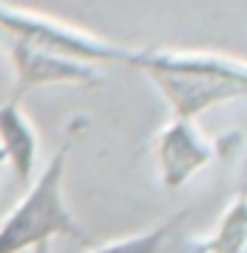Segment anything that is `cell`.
I'll list each match as a JSON object with an SVG mask.
<instances>
[{
    "instance_id": "2",
    "label": "cell",
    "mask_w": 247,
    "mask_h": 253,
    "mask_svg": "<svg viewBox=\"0 0 247 253\" xmlns=\"http://www.w3.org/2000/svg\"><path fill=\"white\" fill-rule=\"evenodd\" d=\"M75 129L78 124H72L61 147L55 150V156L46 161L43 173L32 181L23 199L0 219V253H26L35 251L38 245H49L58 236L86 239L63 196L66 161L72 153Z\"/></svg>"
},
{
    "instance_id": "6",
    "label": "cell",
    "mask_w": 247,
    "mask_h": 253,
    "mask_svg": "<svg viewBox=\"0 0 247 253\" xmlns=\"http://www.w3.org/2000/svg\"><path fill=\"white\" fill-rule=\"evenodd\" d=\"M0 153L17 181L29 184L38 161V132L20 107V98H9L6 104H0Z\"/></svg>"
},
{
    "instance_id": "4",
    "label": "cell",
    "mask_w": 247,
    "mask_h": 253,
    "mask_svg": "<svg viewBox=\"0 0 247 253\" xmlns=\"http://www.w3.org/2000/svg\"><path fill=\"white\" fill-rule=\"evenodd\" d=\"M158 181L164 190H181L193 175L218 156V144L210 141L190 118H172L153 135Z\"/></svg>"
},
{
    "instance_id": "3",
    "label": "cell",
    "mask_w": 247,
    "mask_h": 253,
    "mask_svg": "<svg viewBox=\"0 0 247 253\" xmlns=\"http://www.w3.org/2000/svg\"><path fill=\"white\" fill-rule=\"evenodd\" d=\"M0 29H6L17 41H29V43H38L43 49L61 52L69 58H81V61L89 63L118 61L129 66L132 52H135V49L104 41L92 32L75 29V26L55 20V17H46L41 12H26V9L9 6L6 0H0Z\"/></svg>"
},
{
    "instance_id": "1",
    "label": "cell",
    "mask_w": 247,
    "mask_h": 253,
    "mask_svg": "<svg viewBox=\"0 0 247 253\" xmlns=\"http://www.w3.org/2000/svg\"><path fill=\"white\" fill-rule=\"evenodd\" d=\"M141 69L170 104L172 118L196 121L213 107L247 98V61L207 49H135Z\"/></svg>"
},
{
    "instance_id": "10",
    "label": "cell",
    "mask_w": 247,
    "mask_h": 253,
    "mask_svg": "<svg viewBox=\"0 0 247 253\" xmlns=\"http://www.w3.org/2000/svg\"><path fill=\"white\" fill-rule=\"evenodd\" d=\"M29 253H52V248H49V245H38V248L29 251Z\"/></svg>"
},
{
    "instance_id": "8",
    "label": "cell",
    "mask_w": 247,
    "mask_h": 253,
    "mask_svg": "<svg viewBox=\"0 0 247 253\" xmlns=\"http://www.w3.org/2000/svg\"><path fill=\"white\" fill-rule=\"evenodd\" d=\"M181 219H184V213H175L170 219H161L158 224H150L147 230L101 242V245H95L92 251H86V253H161V248L175 233V227H178Z\"/></svg>"
},
{
    "instance_id": "7",
    "label": "cell",
    "mask_w": 247,
    "mask_h": 253,
    "mask_svg": "<svg viewBox=\"0 0 247 253\" xmlns=\"http://www.w3.org/2000/svg\"><path fill=\"white\" fill-rule=\"evenodd\" d=\"M210 253H247V187H242L224 207L216 230L207 233Z\"/></svg>"
},
{
    "instance_id": "5",
    "label": "cell",
    "mask_w": 247,
    "mask_h": 253,
    "mask_svg": "<svg viewBox=\"0 0 247 253\" xmlns=\"http://www.w3.org/2000/svg\"><path fill=\"white\" fill-rule=\"evenodd\" d=\"M9 58L15 66L17 89L15 98H23L29 89L41 86H55V84H78V86H98L104 75L98 72V66L81 58H69L61 52L43 49L29 41H17L12 38L9 43Z\"/></svg>"
},
{
    "instance_id": "9",
    "label": "cell",
    "mask_w": 247,
    "mask_h": 253,
    "mask_svg": "<svg viewBox=\"0 0 247 253\" xmlns=\"http://www.w3.org/2000/svg\"><path fill=\"white\" fill-rule=\"evenodd\" d=\"M161 253H210L207 236H190V233H172Z\"/></svg>"
}]
</instances>
